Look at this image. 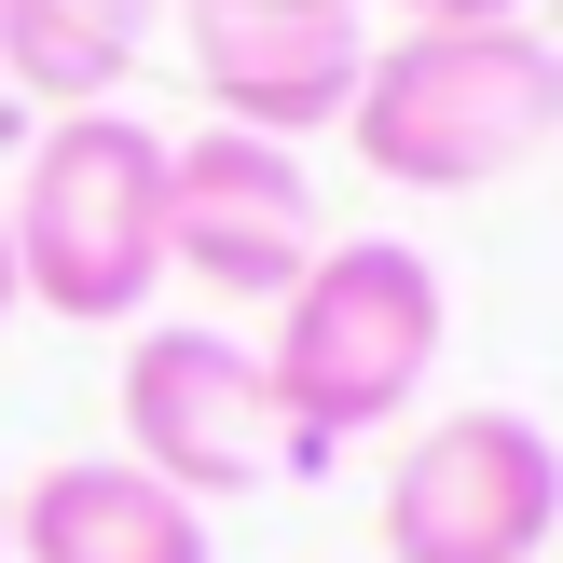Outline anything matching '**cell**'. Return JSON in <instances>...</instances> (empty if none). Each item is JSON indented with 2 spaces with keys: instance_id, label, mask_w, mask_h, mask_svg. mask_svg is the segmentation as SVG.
I'll return each instance as SVG.
<instances>
[{
  "instance_id": "277c9868",
  "label": "cell",
  "mask_w": 563,
  "mask_h": 563,
  "mask_svg": "<svg viewBox=\"0 0 563 563\" xmlns=\"http://www.w3.org/2000/svg\"><path fill=\"white\" fill-rule=\"evenodd\" d=\"M550 522H563V440L509 399L440 412L385 467V563H537Z\"/></svg>"
},
{
  "instance_id": "3957f363",
  "label": "cell",
  "mask_w": 563,
  "mask_h": 563,
  "mask_svg": "<svg viewBox=\"0 0 563 563\" xmlns=\"http://www.w3.org/2000/svg\"><path fill=\"white\" fill-rule=\"evenodd\" d=\"M14 234V302L69 330H124L165 289V137L137 110H55L27 137V179L0 207Z\"/></svg>"
},
{
  "instance_id": "7a4b0ae2",
  "label": "cell",
  "mask_w": 563,
  "mask_h": 563,
  "mask_svg": "<svg viewBox=\"0 0 563 563\" xmlns=\"http://www.w3.org/2000/svg\"><path fill=\"white\" fill-rule=\"evenodd\" d=\"M440 330H454V302H440V262H427L412 234H344V247H317V275L275 302V344H262V385H275V412H289L302 482H317L344 440L399 427V412L427 399Z\"/></svg>"
},
{
  "instance_id": "6da1fadb",
  "label": "cell",
  "mask_w": 563,
  "mask_h": 563,
  "mask_svg": "<svg viewBox=\"0 0 563 563\" xmlns=\"http://www.w3.org/2000/svg\"><path fill=\"white\" fill-rule=\"evenodd\" d=\"M344 137L385 192H495L563 137L550 27H399L344 97Z\"/></svg>"
},
{
  "instance_id": "8992f818",
  "label": "cell",
  "mask_w": 563,
  "mask_h": 563,
  "mask_svg": "<svg viewBox=\"0 0 563 563\" xmlns=\"http://www.w3.org/2000/svg\"><path fill=\"white\" fill-rule=\"evenodd\" d=\"M317 179H302V152H275V137H234V124H192L165 137V275H192V289L220 302H289L302 275H317Z\"/></svg>"
},
{
  "instance_id": "30bf717a",
  "label": "cell",
  "mask_w": 563,
  "mask_h": 563,
  "mask_svg": "<svg viewBox=\"0 0 563 563\" xmlns=\"http://www.w3.org/2000/svg\"><path fill=\"white\" fill-rule=\"evenodd\" d=\"M399 27H522V0H385Z\"/></svg>"
},
{
  "instance_id": "52a82bcc",
  "label": "cell",
  "mask_w": 563,
  "mask_h": 563,
  "mask_svg": "<svg viewBox=\"0 0 563 563\" xmlns=\"http://www.w3.org/2000/svg\"><path fill=\"white\" fill-rule=\"evenodd\" d=\"M192 27V82H207V110L234 137H275V152H302L317 124H344L357 69H372V27H357V0H207Z\"/></svg>"
},
{
  "instance_id": "5bb4252c",
  "label": "cell",
  "mask_w": 563,
  "mask_h": 563,
  "mask_svg": "<svg viewBox=\"0 0 563 563\" xmlns=\"http://www.w3.org/2000/svg\"><path fill=\"white\" fill-rule=\"evenodd\" d=\"M179 14H207V0H179Z\"/></svg>"
},
{
  "instance_id": "4fadbf2b",
  "label": "cell",
  "mask_w": 563,
  "mask_h": 563,
  "mask_svg": "<svg viewBox=\"0 0 563 563\" xmlns=\"http://www.w3.org/2000/svg\"><path fill=\"white\" fill-rule=\"evenodd\" d=\"M550 55H563V0H550Z\"/></svg>"
},
{
  "instance_id": "5b68a950",
  "label": "cell",
  "mask_w": 563,
  "mask_h": 563,
  "mask_svg": "<svg viewBox=\"0 0 563 563\" xmlns=\"http://www.w3.org/2000/svg\"><path fill=\"white\" fill-rule=\"evenodd\" d=\"M124 467H152L165 495H192V509H220V495H262L289 482V412H275L262 357L234 344V330H137L124 344Z\"/></svg>"
},
{
  "instance_id": "9c48e42d",
  "label": "cell",
  "mask_w": 563,
  "mask_h": 563,
  "mask_svg": "<svg viewBox=\"0 0 563 563\" xmlns=\"http://www.w3.org/2000/svg\"><path fill=\"white\" fill-rule=\"evenodd\" d=\"M152 42L165 0H0V82H27L42 110H110Z\"/></svg>"
},
{
  "instance_id": "ba28073f",
  "label": "cell",
  "mask_w": 563,
  "mask_h": 563,
  "mask_svg": "<svg viewBox=\"0 0 563 563\" xmlns=\"http://www.w3.org/2000/svg\"><path fill=\"white\" fill-rule=\"evenodd\" d=\"M14 563H220V550H207V509L165 495L152 467L69 454L14 495Z\"/></svg>"
},
{
  "instance_id": "7c38bea8",
  "label": "cell",
  "mask_w": 563,
  "mask_h": 563,
  "mask_svg": "<svg viewBox=\"0 0 563 563\" xmlns=\"http://www.w3.org/2000/svg\"><path fill=\"white\" fill-rule=\"evenodd\" d=\"M0 563H14V482H0Z\"/></svg>"
},
{
  "instance_id": "8fae6325",
  "label": "cell",
  "mask_w": 563,
  "mask_h": 563,
  "mask_svg": "<svg viewBox=\"0 0 563 563\" xmlns=\"http://www.w3.org/2000/svg\"><path fill=\"white\" fill-rule=\"evenodd\" d=\"M0 317H14V234H0Z\"/></svg>"
}]
</instances>
